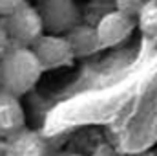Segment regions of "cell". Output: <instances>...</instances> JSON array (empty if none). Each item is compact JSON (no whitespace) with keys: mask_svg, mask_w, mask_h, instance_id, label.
<instances>
[{"mask_svg":"<svg viewBox=\"0 0 157 156\" xmlns=\"http://www.w3.org/2000/svg\"><path fill=\"white\" fill-rule=\"evenodd\" d=\"M40 76L42 68L29 48H11L0 59V90L15 97L33 90Z\"/></svg>","mask_w":157,"mask_h":156,"instance_id":"1","label":"cell"},{"mask_svg":"<svg viewBox=\"0 0 157 156\" xmlns=\"http://www.w3.org/2000/svg\"><path fill=\"white\" fill-rule=\"evenodd\" d=\"M0 26L6 31L11 48H31L44 30V22L39 11L26 2L20 4L13 13L4 17Z\"/></svg>","mask_w":157,"mask_h":156,"instance_id":"2","label":"cell"},{"mask_svg":"<svg viewBox=\"0 0 157 156\" xmlns=\"http://www.w3.org/2000/svg\"><path fill=\"white\" fill-rule=\"evenodd\" d=\"M29 50L39 61L42 72L71 66L75 61L70 42L66 40V37H59V35H40Z\"/></svg>","mask_w":157,"mask_h":156,"instance_id":"3","label":"cell"},{"mask_svg":"<svg viewBox=\"0 0 157 156\" xmlns=\"http://www.w3.org/2000/svg\"><path fill=\"white\" fill-rule=\"evenodd\" d=\"M135 26H137L135 18H130L119 11L106 13L95 28L101 48H112V46H117L121 42H124L133 33Z\"/></svg>","mask_w":157,"mask_h":156,"instance_id":"4","label":"cell"},{"mask_svg":"<svg viewBox=\"0 0 157 156\" xmlns=\"http://www.w3.org/2000/svg\"><path fill=\"white\" fill-rule=\"evenodd\" d=\"M6 156H53V151L42 134L22 129L6 140Z\"/></svg>","mask_w":157,"mask_h":156,"instance_id":"5","label":"cell"},{"mask_svg":"<svg viewBox=\"0 0 157 156\" xmlns=\"http://www.w3.org/2000/svg\"><path fill=\"white\" fill-rule=\"evenodd\" d=\"M26 125V114L20 99L0 90V140H7L20 132Z\"/></svg>","mask_w":157,"mask_h":156,"instance_id":"6","label":"cell"},{"mask_svg":"<svg viewBox=\"0 0 157 156\" xmlns=\"http://www.w3.org/2000/svg\"><path fill=\"white\" fill-rule=\"evenodd\" d=\"M66 40L70 42L71 51H73L75 57H86V55H90V53H93L95 50L101 48L95 30L90 28V26H75L68 33Z\"/></svg>","mask_w":157,"mask_h":156,"instance_id":"7","label":"cell"},{"mask_svg":"<svg viewBox=\"0 0 157 156\" xmlns=\"http://www.w3.org/2000/svg\"><path fill=\"white\" fill-rule=\"evenodd\" d=\"M139 30L148 35V37H157V0H146L143 9L137 15Z\"/></svg>","mask_w":157,"mask_h":156,"instance_id":"8","label":"cell"},{"mask_svg":"<svg viewBox=\"0 0 157 156\" xmlns=\"http://www.w3.org/2000/svg\"><path fill=\"white\" fill-rule=\"evenodd\" d=\"M146 0H115V11L130 17V18H137L139 11L143 9Z\"/></svg>","mask_w":157,"mask_h":156,"instance_id":"9","label":"cell"},{"mask_svg":"<svg viewBox=\"0 0 157 156\" xmlns=\"http://www.w3.org/2000/svg\"><path fill=\"white\" fill-rule=\"evenodd\" d=\"M20 4H24V0H0V17H7Z\"/></svg>","mask_w":157,"mask_h":156,"instance_id":"10","label":"cell"},{"mask_svg":"<svg viewBox=\"0 0 157 156\" xmlns=\"http://www.w3.org/2000/svg\"><path fill=\"white\" fill-rule=\"evenodd\" d=\"M90 156H119L117 151L112 147V145H108V143H101V145H97L95 149H93V153Z\"/></svg>","mask_w":157,"mask_h":156,"instance_id":"11","label":"cell"},{"mask_svg":"<svg viewBox=\"0 0 157 156\" xmlns=\"http://www.w3.org/2000/svg\"><path fill=\"white\" fill-rule=\"evenodd\" d=\"M9 50H11V44H9V40H7L6 31H4V30H2V26H0V59H2Z\"/></svg>","mask_w":157,"mask_h":156,"instance_id":"12","label":"cell"},{"mask_svg":"<svg viewBox=\"0 0 157 156\" xmlns=\"http://www.w3.org/2000/svg\"><path fill=\"white\" fill-rule=\"evenodd\" d=\"M53 156H80L78 153H73V151H62V153H57Z\"/></svg>","mask_w":157,"mask_h":156,"instance_id":"13","label":"cell"},{"mask_svg":"<svg viewBox=\"0 0 157 156\" xmlns=\"http://www.w3.org/2000/svg\"><path fill=\"white\" fill-rule=\"evenodd\" d=\"M126 156H155V154L150 153V151H144V153H133V154H126Z\"/></svg>","mask_w":157,"mask_h":156,"instance_id":"14","label":"cell"},{"mask_svg":"<svg viewBox=\"0 0 157 156\" xmlns=\"http://www.w3.org/2000/svg\"><path fill=\"white\" fill-rule=\"evenodd\" d=\"M0 156H6V140H0Z\"/></svg>","mask_w":157,"mask_h":156,"instance_id":"15","label":"cell"},{"mask_svg":"<svg viewBox=\"0 0 157 156\" xmlns=\"http://www.w3.org/2000/svg\"><path fill=\"white\" fill-rule=\"evenodd\" d=\"M155 156H157V154H155Z\"/></svg>","mask_w":157,"mask_h":156,"instance_id":"16","label":"cell"}]
</instances>
